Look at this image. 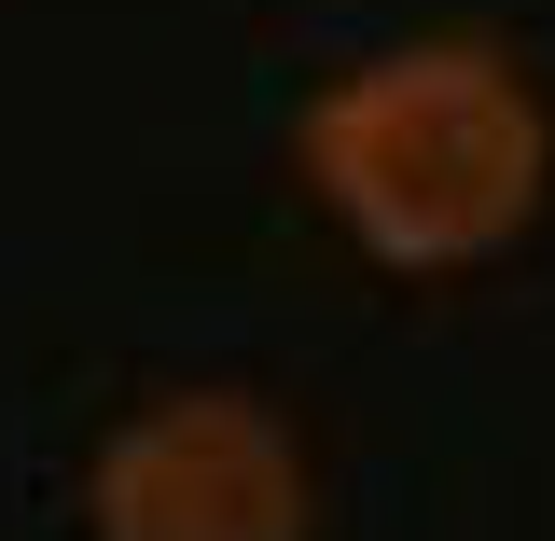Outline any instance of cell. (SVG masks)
I'll list each match as a JSON object with an SVG mask.
<instances>
[{"label": "cell", "instance_id": "1", "mask_svg": "<svg viewBox=\"0 0 555 541\" xmlns=\"http://www.w3.org/2000/svg\"><path fill=\"white\" fill-rule=\"evenodd\" d=\"M306 195L334 208V236L389 278H459L486 250H514L542 222L555 181V112L514 42L486 28H430L389 56L334 69L292 126Z\"/></svg>", "mask_w": 555, "mask_h": 541}, {"label": "cell", "instance_id": "2", "mask_svg": "<svg viewBox=\"0 0 555 541\" xmlns=\"http://www.w3.org/2000/svg\"><path fill=\"white\" fill-rule=\"evenodd\" d=\"M98 541H320L306 430L264 389H153L83 473Z\"/></svg>", "mask_w": 555, "mask_h": 541}]
</instances>
